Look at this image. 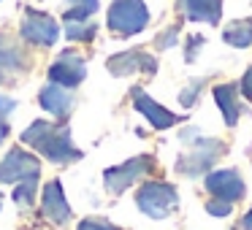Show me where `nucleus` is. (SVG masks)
Here are the masks:
<instances>
[{
    "label": "nucleus",
    "instance_id": "obj_14",
    "mask_svg": "<svg viewBox=\"0 0 252 230\" xmlns=\"http://www.w3.org/2000/svg\"><path fill=\"white\" fill-rule=\"evenodd\" d=\"M38 100L52 116H57V119H65L68 111L73 109V95L68 92V87H60V84H49V87H44L41 95H38Z\"/></svg>",
    "mask_w": 252,
    "mask_h": 230
},
{
    "label": "nucleus",
    "instance_id": "obj_27",
    "mask_svg": "<svg viewBox=\"0 0 252 230\" xmlns=\"http://www.w3.org/2000/svg\"><path fill=\"white\" fill-rule=\"evenodd\" d=\"M241 228H244V230H252V208L244 214V219H241Z\"/></svg>",
    "mask_w": 252,
    "mask_h": 230
},
{
    "label": "nucleus",
    "instance_id": "obj_4",
    "mask_svg": "<svg viewBox=\"0 0 252 230\" xmlns=\"http://www.w3.org/2000/svg\"><path fill=\"white\" fill-rule=\"evenodd\" d=\"M149 25V11L144 0H114L109 8V30L120 38L141 33Z\"/></svg>",
    "mask_w": 252,
    "mask_h": 230
},
{
    "label": "nucleus",
    "instance_id": "obj_15",
    "mask_svg": "<svg viewBox=\"0 0 252 230\" xmlns=\"http://www.w3.org/2000/svg\"><path fill=\"white\" fill-rule=\"evenodd\" d=\"M214 100H217L220 111H222L225 125L233 127L241 116V100H239L236 84H217V87H214Z\"/></svg>",
    "mask_w": 252,
    "mask_h": 230
},
{
    "label": "nucleus",
    "instance_id": "obj_20",
    "mask_svg": "<svg viewBox=\"0 0 252 230\" xmlns=\"http://www.w3.org/2000/svg\"><path fill=\"white\" fill-rule=\"evenodd\" d=\"M17 109V100L14 98H0V144H3V138H8V114Z\"/></svg>",
    "mask_w": 252,
    "mask_h": 230
},
{
    "label": "nucleus",
    "instance_id": "obj_6",
    "mask_svg": "<svg viewBox=\"0 0 252 230\" xmlns=\"http://www.w3.org/2000/svg\"><path fill=\"white\" fill-rule=\"evenodd\" d=\"M41 176V163L28 154L25 149L14 146L8 149V154L0 160V181L3 184H38Z\"/></svg>",
    "mask_w": 252,
    "mask_h": 230
},
{
    "label": "nucleus",
    "instance_id": "obj_10",
    "mask_svg": "<svg viewBox=\"0 0 252 230\" xmlns=\"http://www.w3.org/2000/svg\"><path fill=\"white\" fill-rule=\"evenodd\" d=\"M114 76H130V73H155L158 71V60L152 55L141 49H133V52H122V55H114L109 62H106Z\"/></svg>",
    "mask_w": 252,
    "mask_h": 230
},
{
    "label": "nucleus",
    "instance_id": "obj_16",
    "mask_svg": "<svg viewBox=\"0 0 252 230\" xmlns=\"http://www.w3.org/2000/svg\"><path fill=\"white\" fill-rule=\"evenodd\" d=\"M222 41L230 44V46H236V49H247V46H252V17L233 19V22L222 30Z\"/></svg>",
    "mask_w": 252,
    "mask_h": 230
},
{
    "label": "nucleus",
    "instance_id": "obj_11",
    "mask_svg": "<svg viewBox=\"0 0 252 230\" xmlns=\"http://www.w3.org/2000/svg\"><path fill=\"white\" fill-rule=\"evenodd\" d=\"M133 106H136L138 114L147 116L149 125H152L155 130H168V127H174L176 122H179V116H176L174 111H168V109H163L160 103H155L141 87L133 89Z\"/></svg>",
    "mask_w": 252,
    "mask_h": 230
},
{
    "label": "nucleus",
    "instance_id": "obj_3",
    "mask_svg": "<svg viewBox=\"0 0 252 230\" xmlns=\"http://www.w3.org/2000/svg\"><path fill=\"white\" fill-rule=\"evenodd\" d=\"M192 149L190 152H185L179 157V163H176V171H179L182 176H203L209 173V168H212L214 163H217L220 157H222L225 152V144L220 141V138H192Z\"/></svg>",
    "mask_w": 252,
    "mask_h": 230
},
{
    "label": "nucleus",
    "instance_id": "obj_21",
    "mask_svg": "<svg viewBox=\"0 0 252 230\" xmlns=\"http://www.w3.org/2000/svg\"><path fill=\"white\" fill-rule=\"evenodd\" d=\"M206 211L212 214V217H228V214L233 211V203L214 198V201H209V203H206Z\"/></svg>",
    "mask_w": 252,
    "mask_h": 230
},
{
    "label": "nucleus",
    "instance_id": "obj_9",
    "mask_svg": "<svg viewBox=\"0 0 252 230\" xmlns=\"http://www.w3.org/2000/svg\"><path fill=\"white\" fill-rule=\"evenodd\" d=\"M84 73H87V65H84L82 55H76V52H65V55H60L55 62H52L49 68V79L52 84H60V87H76V84L84 82Z\"/></svg>",
    "mask_w": 252,
    "mask_h": 230
},
{
    "label": "nucleus",
    "instance_id": "obj_24",
    "mask_svg": "<svg viewBox=\"0 0 252 230\" xmlns=\"http://www.w3.org/2000/svg\"><path fill=\"white\" fill-rule=\"evenodd\" d=\"M241 92H244V98L252 103V65L247 68V73H244V79H241Z\"/></svg>",
    "mask_w": 252,
    "mask_h": 230
},
{
    "label": "nucleus",
    "instance_id": "obj_7",
    "mask_svg": "<svg viewBox=\"0 0 252 230\" xmlns=\"http://www.w3.org/2000/svg\"><path fill=\"white\" fill-rule=\"evenodd\" d=\"M206 192L214 198H220V201H241L247 192L244 187V179H241V173L236 168H222V171H212V173H206Z\"/></svg>",
    "mask_w": 252,
    "mask_h": 230
},
{
    "label": "nucleus",
    "instance_id": "obj_2",
    "mask_svg": "<svg viewBox=\"0 0 252 230\" xmlns=\"http://www.w3.org/2000/svg\"><path fill=\"white\" fill-rule=\"evenodd\" d=\"M136 206L152 219H165L179 206V192L165 181H144L141 190L136 192Z\"/></svg>",
    "mask_w": 252,
    "mask_h": 230
},
{
    "label": "nucleus",
    "instance_id": "obj_13",
    "mask_svg": "<svg viewBox=\"0 0 252 230\" xmlns=\"http://www.w3.org/2000/svg\"><path fill=\"white\" fill-rule=\"evenodd\" d=\"M179 14L190 22L203 25H220L222 17V0H176Z\"/></svg>",
    "mask_w": 252,
    "mask_h": 230
},
{
    "label": "nucleus",
    "instance_id": "obj_18",
    "mask_svg": "<svg viewBox=\"0 0 252 230\" xmlns=\"http://www.w3.org/2000/svg\"><path fill=\"white\" fill-rule=\"evenodd\" d=\"M65 33L71 41H93L95 35V25L90 22H65Z\"/></svg>",
    "mask_w": 252,
    "mask_h": 230
},
{
    "label": "nucleus",
    "instance_id": "obj_22",
    "mask_svg": "<svg viewBox=\"0 0 252 230\" xmlns=\"http://www.w3.org/2000/svg\"><path fill=\"white\" fill-rule=\"evenodd\" d=\"M35 198V184H22L17 187V192H14V201L19 203V206H30Z\"/></svg>",
    "mask_w": 252,
    "mask_h": 230
},
{
    "label": "nucleus",
    "instance_id": "obj_17",
    "mask_svg": "<svg viewBox=\"0 0 252 230\" xmlns=\"http://www.w3.org/2000/svg\"><path fill=\"white\" fill-rule=\"evenodd\" d=\"M98 11V0H65V22H87Z\"/></svg>",
    "mask_w": 252,
    "mask_h": 230
},
{
    "label": "nucleus",
    "instance_id": "obj_23",
    "mask_svg": "<svg viewBox=\"0 0 252 230\" xmlns=\"http://www.w3.org/2000/svg\"><path fill=\"white\" fill-rule=\"evenodd\" d=\"M79 230H120V228H114L106 219H84V222H79Z\"/></svg>",
    "mask_w": 252,
    "mask_h": 230
},
{
    "label": "nucleus",
    "instance_id": "obj_12",
    "mask_svg": "<svg viewBox=\"0 0 252 230\" xmlns=\"http://www.w3.org/2000/svg\"><path fill=\"white\" fill-rule=\"evenodd\" d=\"M41 208H44V217L55 225H63L71 219V206L65 201L60 181H46L44 192H41Z\"/></svg>",
    "mask_w": 252,
    "mask_h": 230
},
{
    "label": "nucleus",
    "instance_id": "obj_5",
    "mask_svg": "<svg viewBox=\"0 0 252 230\" xmlns=\"http://www.w3.org/2000/svg\"><path fill=\"white\" fill-rule=\"evenodd\" d=\"M155 171V160L149 154H138V157L125 160L122 165H114L103 173V184L111 195H122L127 187H133L136 181L147 179L149 173Z\"/></svg>",
    "mask_w": 252,
    "mask_h": 230
},
{
    "label": "nucleus",
    "instance_id": "obj_26",
    "mask_svg": "<svg viewBox=\"0 0 252 230\" xmlns=\"http://www.w3.org/2000/svg\"><path fill=\"white\" fill-rule=\"evenodd\" d=\"M198 46H203V35H192L190 38V49H187V60H195V52H198Z\"/></svg>",
    "mask_w": 252,
    "mask_h": 230
},
{
    "label": "nucleus",
    "instance_id": "obj_19",
    "mask_svg": "<svg viewBox=\"0 0 252 230\" xmlns=\"http://www.w3.org/2000/svg\"><path fill=\"white\" fill-rule=\"evenodd\" d=\"M201 89H203V79H195V82H190L185 89H182V95H179V103L185 106V109H190V106H195V100H198V95H201Z\"/></svg>",
    "mask_w": 252,
    "mask_h": 230
},
{
    "label": "nucleus",
    "instance_id": "obj_1",
    "mask_svg": "<svg viewBox=\"0 0 252 230\" xmlns=\"http://www.w3.org/2000/svg\"><path fill=\"white\" fill-rule=\"evenodd\" d=\"M22 141L30 144L33 149H38L46 160L52 163H73L82 157V149L73 146V138L68 127H57L52 122H33L28 130L22 133Z\"/></svg>",
    "mask_w": 252,
    "mask_h": 230
},
{
    "label": "nucleus",
    "instance_id": "obj_25",
    "mask_svg": "<svg viewBox=\"0 0 252 230\" xmlns=\"http://www.w3.org/2000/svg\"><path fill=\"white\" fill-rule=\"evenodd\" d=\"M174 44H176V28H171L168 33H163V35L158 38V46H160V49H168V46H174Z\"/></svg>",
    "mask_w": 252,
    "mask_h": 230
},
{
    "label": "nucleus",
    "instance_id": "obj_8",
    "mask_svg": "<svg viewBox=\"0 0 252 230\" xmlns=\"http://www.w3.org/2000/svg\"><path fill=\"white\" fill-rule=\"evenodd\" d=\"M57 35H60V28H57V22L52 17H46L41 11H33V8L25 11V17H22V38L25 41H30L35 46H52L57 41Z\"/></svg>",
    "mask_w": 252,
    "mask_h": 230
}]
</instances>
